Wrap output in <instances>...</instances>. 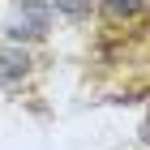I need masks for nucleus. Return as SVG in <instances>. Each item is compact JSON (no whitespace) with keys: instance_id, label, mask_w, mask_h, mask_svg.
Wrapping results in <instances>:
<instances>
[{"instance_id":"7ed1b4c3","label":"nucleus","mask_w":150,"mask_h":150,"mask_svg":"<svg viewBox=\"0 0 150 150\" xmlns=\"http://www.w3.org/2000/svg\"><path fill=\"white\" fill-rule=\"evenodd\" d=\"M129 30H137V47L146 52V60H150V4H146V13H142V17L129 26Z\"/></svg>"},{"instance_id":"f257e3e1","label":"nucleus","mask_w":150,"mask_h":150,"mask_svg":"<svg viewBox=\"0 0 150 150\" xmlns=\"http://www.w3.org/2000/svg\"><path fill=\"white\" fill-rule=\"evenodd\" d=\"M146 4L150 0H103V17H107L112 30H129V26L146 13Z\"/></svg>"},{"instance_id":"f03ea898","label":"nucleus","mask_w":150,"mask_h":150,"mask_svg":"<svg viewBox=\"0 0 150 150\" xmlns=\"http://www.w3.org/2000/svg\"><path fill=\"white\" fill-rule=\"evenodd\" d=\"M30 69V56L17 52V47H0V86H13L17 77H26Z\"/></svg>"},{"instance_id":"20e7f679","label":"nucleus","mask_w":150,"mask_h":150,"mask_svg":"<svg viewBox=\"0 0 150 150\" xmlns=\"http://www.w3.org/2000/svg\"><path fill=\"white\" fill-rule=\"evenodd\" d=\"M56 9H60V13H69L73 22H81V17L90 13V0H56Z\"/></svg>"},{"instance_id":"39448f33","label":"nucleus","mask_w":150,"mask_h":150,"mask_svg":"<svg viewBox=\"0 0 150 150\" xmlns=\"http://www.w3.org/2000/svg\"><path fill=\"white\" fill-rule=\"evenodd\" d=\"M142 137H146V146H150V116H146V125H142Z\"/></svg>"}]
</instances>
